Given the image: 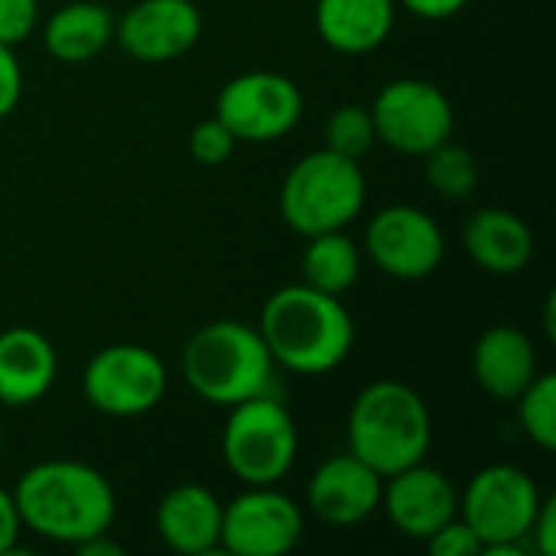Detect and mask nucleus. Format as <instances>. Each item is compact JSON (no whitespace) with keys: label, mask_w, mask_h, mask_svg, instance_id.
I'll return each mask as SVG.
<instances>
[{"label":"nucleus","mask_w":556,"mask_h":556,"mask_svg":"<svg viewBox=\"0 0 556 556\" xmlns=\"http://www.w3.org/2000/svg\"><path fill=\"white\" fill-rule=\"evenodd\" d=\"M23 528L55 544H85L114 521L111 482L75 459H49L26 469L13 489Z\"/></svg>","instance_id":"1"},{"label":"nucleus","mask_w":556,"mask_h":556,"mask_svg":"<svg viewBox=\"0 0 556 556\" xmlns=\"http://www.w3.org/2000/svg\"><path fill=\"white\" fill-rule=\"evenodd\" d=\"M257 332L274 365L296 375H326L339 368L355 342V323L345 303L306 283L277 290L261 309Z\"/></svg>","instance_id":"2"},{"label":"nucleus","mask_w":556,"mask_h":556,"mask_svg":"<svg viewBox=\"0 0 556 556\" xmlns=\"http://www.w3.org/2000/svg\"><path fill=\"white\" fill-rule=\"evenodd\" d=\"M433 443L427 401L401 381L368 384L349 410V453L378 476H394L424 463Z\"/></svg>","instance_id":"3"},{"label":"nucleus","mask_w":556,"mask_h":556,"mask_svg":"<svg viewBox=\"0 0 556 556\" xmlns=\"http://www.w3.org/2000/svg\"><path fill=\"white\" fill-rule=\"evenodd\" d=\"M182 378L202 401L235 407L248 397L270 394L274 358L257 329L238 319H218L186 342Z\"/></svg>","instance_id":"4"},{"label":"nucleus","mask_w":556,"mask_h":556,"mask_svg":"<svg viewBox=\"0 0 556 556\" xmlns=\"http://www.w3.org/2000/svg\"><path fill=\"white\" fill-rule=\"evenodd\" d=\"M362 205L365 173L358 160L339 156L326 147L306 153L287 173L280 189V215L303 238L342 231L352 218H358Z\"/></svg>","instance_id":"5"},{"label":"nucleus","mask_w":556,"mask_h":556,"mask_svg":"<svg viewBox=\"0 0 556 556\" xmlns=\"http://www.w3.org/2000/svg\"><path fill=\"white\" fill-rule=\"evenodd\" d=\"M541 489L518 466H489L476 472L459 498V518L482 541V554L521 556L531 551L528 531L541 508Z\"/></svg>","instance_id":"6"},{"label":"nucleus","mask_w":556,"mask_h":556,"mask_svg":"<svg viewBox=\"0 0 556 556\" xmlns=\"http://www.w3.org/2000/svg\"><path fill=\"white\" fill-rule=\"evenodd\" d=\"M228 410L222 453L231 476L244 485H277L290 472L300 446L290 410L270 394L248 397Z\"/></svg>","instance_id":"7"},{"label":"nucleus","mask_w":556,"mask_h":556,"mask_svg":"<svg viewBox=\"0 0 556 556\" xmlns=\"http://www.w3.org/2000/svg\"><path fill=\"white\" fill-rule=\"evenodd\" d=\"M375 137L407 156H424L453 137V104L443 88L424 78H397L375 98Z\"/></svg>","instance_id":"8"},{"label":"nucleus","mask_w":556,"mask_h":556,"mask_svg":"<svg viewBox=\"0 0 556 556\" xmlns=\"http://www.w3.org/2000/svg\"><path fill=\"white\" fill-rule=\"evenodd\" d=\"M88 404L108 417H140L166 394V368L156 352L143 345H108L81 375Z\"/></svg>","instance_id":"9"},{"label":"nucleus","mask_w":556,"mask_h":556,"mask_svg":"<svg viewBox=\"0 0 556 556\" xmlns=\"http://www.w3.org/2000/svg\"><path fill=\"white\" fill-rule=\"evenodd\" d=\"M215 117L251 143L280 140L303 117V94L280 72H244L218 91Z\"/></svg>","instance_id":"10"},{"label":"nucleus","mask_w":556,"mask_h":556,"mask_svg":"<svg viewBox=\"0 0 556 556\" xmlns=\"http://www.w3.org/2000/svg\"><path fill=\"white\" fill-rule=\"evenodd\" d=\"M303 538V511L274 485H248L222 505V547L235 556H283Z\"/></svg>","instance_id":"11"},{"label":"nucleus","mask_w":556,"mask_h":556,"mask_svg":"<svg viewBox=\"0 0 556 556\" xmlns=\"http://www.w3.org/2000/svg\"><path fill=\"white\" fill-rule=\"evenodd\" d=\"M365 244L371 261L394 280L430 277L446 251L443 228L430 212L417 205L381 208L365 231Z\"/></svg>","instance_id":"12"},{"label":"nucleus","mask_w":556,"mask_h":556,"mask_svg":"<svg viewBox=\"0 0 556 556\" xmlns=\"http://www.w3.org/2000/svg\"><path fill=\"white\" fill-rule=\"evenodd\" d=\"M381 508L397 534L427 544V538L459 515V492L440 469L414 463L384 479Z\"/></svg>","instance_id":"13"},{"label":"nucleus","mask_w":556,"mask_h":556,"mask_svg":"<svg viewBox=\"0 0 556 556\" xmlns=\"http://www.w3.org/2000/svg\"><path fill=\"white\" fill-rule=\"evenodd\" d=\"M202 36V13L192 0H140L117 23V42L140 62L186 55Z\"/></svg>","instance_id":"14"},{"label":"nucleus","mask_w":556,"mask_h":556,"mask_svg":"<svg viewBox=\"0 0 556 556\" xmlns=\"http://www.w3.org/2000/svg\"><path fill=\"white\" fill-rule=\"evenodd\" d=\"M381 489L384 476H378L355 453H342L313 472L306 485V505L319 521L332 528H352L381 508Z\"/></svg>","instance_id":"15"},{"label":"nucleus","mask_w":556,"mask_h":556,"mask_svg":"<svg viewBox=\"0 0 556 556\" xmlns=\"http://www.w3.org/2000/svg\"><path fill=\"white\" fill-rule=\"evenodd\" d=\"M156 531L176 554H212L222 547V502L205 485H176L156 505Z\"/></svg>","instance_id":"16"},{"label":"nucleus","mask_w":556,"mask_h":556,"mask_svg":"<svg viewBox=\"0 0 556 556\" xmlns=\"http://www.w3.org/2000/svg\"><path fill=\"white\" fill-rule=\"evenodd\" d=\"M55 349L52 342L26 326L0 332V404L29 407L46 397L55 381Z\"/></svg>","instance_id":"17"},{"label":"nucleus","mask_w":556,"mask_h":556,"mask_svg":"<svg viewBox=\"0 0 556 556\" xmlns=\"http://www.w3.org/2000/svg\"><path fill=\"white\" fill-rule=\"evenodd\" d=\"M472 375L495 401H518L538 378V352L518 326H492L472 349Z\"/></svg>","instance_id":"18"},{"label":"nucleus","mask_w":556,"mask_h":556,"mask_svg":"<svg viewBox=\"0 0 556 556\" xmlns=\"http://www.w3.org/2000/svg\"><path fill=\"white\" fill-rule=\"evenodd\" d=\"M463 244L469 257L498 277L518 274L534 257V231L508 208H482L466 222Z\"/></svg>","instance_id":"19"},{"label":"nucleus","mask_w":556,"mask_h":556,"mask_svg":"<svg viewBox=\"0 0 556 556\" xmlns=\"http://www.w3.org/2000/svg\"><path fill=\"white\" fill-rule=\"evenodd\" d=\"M316 29L336 52H371L394 29V0H319Z\"/></svg>","instance_id":"20"},{"label":"nucleus","mask_w":556,"mask_h":556,"mask_svg":"<svg viewBox=\"0 0 556 556\" xmlns=\"http://www.w3.org/2000/svg\"><path fill=\"white\" fill-rule=\"evenodd\" d=\"M114 36V20L108 7L91 3V0H75L55 10L46 23V49L59 62H88L98 55Z\"/></svg>","instance_id":"21"},{"label":"nucleus","mask_w":556,"mask_h":556,"mask_svg":"<svg viewBox=\"0 0 556 556\" xmlns=\"http://www.w3.org/2000/svg\"><path fill=\"white\" fill-rule=\"evenodd\" d=\"M362 270V254L355 241L342 231H323L313 235L303 251V283L332 296H342L349 287H355Z\"/></svg>","instance_id":"22"},{"label":"nucleus","mask_w":556,"mask_h":556,"mask_svg":"<svg viewBox=\"0 0 556 556\" xmlns=\"http://www.w3.org/2000/svg\"><path fill=\"white\" fill-rule=\"evenodd\" d=\"M424 156H427V182L433 186V192H440L443 199H469L476 192L479 163L472 150H466L463 143H453L450 137Z\"/></svg>","instance_id":"23"},{"label":"nucleus","mask_w":556,"mask_h":556,"mask_svg":"<svg viewBox=\"0 0 556 556\" xmlns=\"http://www.w3.org/2000/svg\"><path fill=\"white\" fill-rule=\"evenodd\" d=\"M518 420L521 430L541 446L556 450V378L554 375H538L521 394H518Z\"/></svg>","instance_id":"24"},{"label":"nucleus","mask_w":556,"mask_h":556,"mask_svg":"<svg viewBox=\"0 0 556 556\" xmlns=\"http://www.w3.org/2000/svg\"><path fill=\"white\" fill-rule=\"evenodd\" d=\"M375 121L371 111L362 104H342L329 114L326 121V150L349 156V160H362L371 147H375Z\"/></svg>","instance_id":"25"},{"label":"nucleus","mask_w":556,"mask_h":556,"mask_svg":"<svg viewBox=\"0 0 556 556\" xmlns=\"http://www.w3.org/2000/svg\"><path fill=\"white\" fill-rule=\"evenodd\" d=\"M235 143H238V137L218 117H208V121L195 124L192 134H189V153L202 166H222L235 153Z\"/></svg>","instance_id":"26"},{"label":"nucleus","mask_w":556,"mask_h":556,"mask_svg":"<svg viewBox=\"0 0 556 556\" xmlns=\"http://www.w3.org/2000/svg\"><path fill=\"white\" fill-rule=\"evenodd\" d=\"M39 23V0H0V42L20 46Z\"/></svg>","instance_id":"27"},{"label":"nucleus","mask_w":556,"mask_h":556,"mask_svg":"<svg viewBox=\"0 0 556 556\" xmlns=\"http://www.w3.org/2000/svg\"><path fill=\"white\" fill-rule=\"evenodd\" d=\"M430 554L437 556H479L482 554V541L472 534V528L456 515L453 521H446L433 538H427Z\"/></svg>","instance_id":"28"},{"label":"nucleus","mask_w":556,"mask_h":556,"mask_svg":"<svg viewBox=\"0 0 556 556\" xmlns=\"http://www.w3.org/2000/svg\"><path fill=\"white\" fill-rule=\"evenodd\" d=\"M20 94H23V72L16 52L13 46L0 42V121L20 104Z\"/></svg>","instance_id":"29"},{"label":"nucleus","mask_w":556,"mask_h":556,"mask_svg":"<svg viewBox=\"0 0 556 556\" xmlns=\"http://www.w3.org/2000/svg\"><path fill=\"white\" fill-rule=\"evenodd\" d=\"M528 544L531 551L541 556L556 554V498H541V508L534 515V525L528 531Z\"/></svg>","instance_id":"30"},{"label":"nucleus","mask_w":556,"mask_h":556,"mask_svg":"<svg viewBox=\"0 0 556 556\" xmlns=\"http://www.w3.org/2000/svg\"><path fill=\"white\" fill-rule=\"evenodd\" d=\"M23 531V521H20V511H16V502H13V492L0 489V556L13 554L16 551V538Z\"/></svg>","instance_id":"31"},{"label":"nucleus","mask_w":556,"mask_h":556,"mask_svg":"<svg viewBox=\"0 0 556 556\" xmlns=\"http://www.w3.org/2000/svg\"><path fill=\"white\" fill-rule=\"evenodd\" d=\"M414 16H424V20H450L456 16L469 0H401Z\"/></svg>","instance_id":"32"},{"label":"nucleus","mask_w":556,"mask_h":556,"mask_svg":"<svg viewBox=\"0 0 556 556\" xmlns=\"http://www.w3.org/2000/svg\"><path fill=\"white\" fill-rule=\"evenodd\" d=\"M78 551L85 556H98V554H111V556H121L124 554V547H117V544H111V541H104V534H98V538H91V541H85V544H78Z\"/></svg>","instance_id":"33"},{"label":"nucleus","mask_w":556,"mask_h":556,"mask_svg":"<svg viewBox=\"0 0 556 556\" xmlns=\"http://www.w3.org/2000/svg\"><path fill=\"white\" fill-rule=\"evenodd\" d=\"M0 453H3V433H0Z\"/></svg>","instance_id":"34"}]
</instances>
